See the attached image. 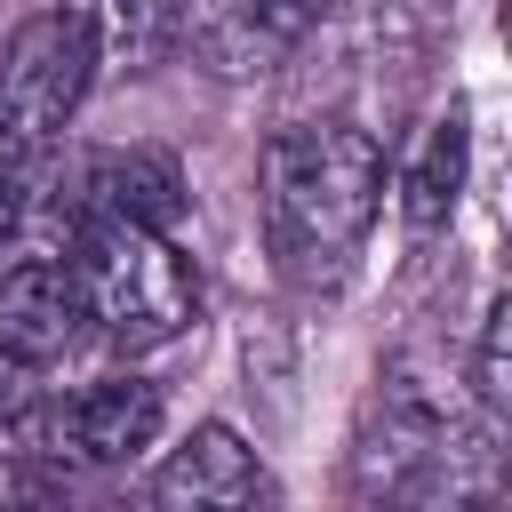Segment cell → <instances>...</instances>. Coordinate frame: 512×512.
Wrapping results in <instances>:
<instances>
[{"instance_id": "obj_1", "label": "cell", "mask_w": 512, "mask_h": 512, "mask_svg": "<svg viewBox=\"0 0 512 512\" xmlns=\"http://www.w3.org/2000/svg\"><path fill=\"white\" fill-rule=\"evenodd\" d=\"M256 200H264V248L280 280L320 296L352 272V256L384 216V144L344 112L288 120L264 136Z\"/></svg>"}, {"instance_id": "obj_2", "label": "cell", "mask_w": 512, "mask_h": 512, "mask_svg": "<svg viewBox=\"0 0 512 512\" xmlns=\"http://www.w3.org/2000/svg\"><path fill=\"white\" fill-rule=\"evenodd\" d=\"M64 264H72L88 328L120 352H152V344L184 336L192 312H200V280H192V264L176 256V240L160 224L80 216V240H72Z\"/></svg>"}, {"instance_id": "obj_3", "label": "cell", "mask_w": 512, "mask_h": 512, "mask_svg": "<svg viewBox=\"0 0 512 512\" xmlns=\"http://www.w3.org/2000/svg\"><path fill=\"white\" fill-rule=\"evenodd\" d=\"M480 440L456 424V408H440L408 368H392L360 416V448H352V480L368 496H448L456 464Z\"/></svg>"}, {"instance_id": "obj_4", "label": "cell", "mask_w": 512, "mask_h": 512, "mask_svg": "<svg viewBox=\"0 0 512 512\" xmlns=\"http://www.w3.org/2000/svg\"><path fill=\"white\" fill-rule=\"evenodd\" d=\"M96 32L80 24V8H48L24 16L0 48V128L24 152H48L64 136V120L80 112L88 80H96Z\"/></svg>"}, {"instance_id": "obj_5", "label": "cell", "mask_w": 512, "mask_h": 512, "mask_svg": "<svg viewBox=\"0 0 512 512\" xmlns=\"http://www.w3.org/2000/svg\"><path fill=\"white\" fill-rule=\"evenodd\" d=\"M160 416H168L160 384L96 376L72 400H40L24 440H16V456H40V464H128V456H144L160 440Z\"/></svg>"}, {"instance_id": "obj_6", "label": "cell", "mask_w": 512, "mask_h": 512, "mask_svg": "<svg viewBox=\"0 0 512 512\" xmlns=\"http://www.w3.org/2000/svg\"><path fill=\"white\" fill-rule=\"evenodd\" d=\"M312 32V0H184L176 48H192L216 80H264Z\"/></svg>"}, {"instance_id": "obj_7", "label": "cell", "mask_w": 512, "mask_h": 512, "mask_svg": "<svg viewBox=\"0 0 512 512\" xmlns=\"http://www.w3.org/2000/svg\"><path fill=\"white\" fill-rule=\"evenodd\" d=\"M272 480L256 464V448L232 432V424H192L184 448H168V464L152 472V504H192V512H240V504H264Z\"/></svg>"}, {"instance_id": "obj_8", "label": "cell", "mask_w": 512, "mask_h": 512, "mask_svg": "<svg viewBox=\"0 0 512 512\" xmlns=\"http://www.w3.org/2000/svg\"><path fill=\"white\" fill-rule=\"evenodd\" d=\"M80 288H72V264L64 256H16L0 272V344L32 368L64 360L80 344Z\"/></svg>"}, {"instance_id": "obj_9", "label": "cell", "mask_w": 512, "mask_h": 512, "mask_svg": "<svg viewBox=\"0 0 512 512\" xmlns=\"http://www.w3.org/2000/svg\"><path fill=\"white\" fill-rule=\"evenodd\" d=\"M176 208H184V176L160 152H104L80 176V216H128V224H160L168 232Z\"/></svg>"}, {"instance_id": "obj_10", "label": "cell", "mask_w": 512, "mask_h": 512, "mask_svg": "<svg viewBox=\"0 0 512 512\" xmlns=\"http://www.w3.org/2000/svg\"><path fill=\"white\" fill-rule=\"evenodd\" d=\"M464 120L456 112H440L424 136H416V152H408V168H400V224L416 232V240H432L448 216H456V192H464Z\"/></svg>"}, {"instance_id": "obj_11", "label": "cell", "mask_w": 512, "mask_h": 512, "mask_svg": "<svg viewBox=\"0 0 512 512\" xmlns=\"http://www.w3.org/2000/svg\"><path fill=\"white\" fill-rule=\"evenodd\" d=\"M72 8L96 32V56L104 64H128V72L160 64L176 48V24H184V0H72Z\"/></svg>"}, {"instance_id": "obj_12", "label": "cell", "mask_w": 512, "mask_h": 512, "mask_svg": "<svg viewBox=\"0 0 512 512\" xmlns=\"http://www.w3.org/2000/svg\"><path fill=\"white\" fill-rule=\"evenodd\" d=\"M472 400H480V416H488V424H504V416H512V304H504V296H496V304H488V320H480Z\"/></svg>"}, {"instance_id": "obj_13", "label": "cell", "mask_w": 512, "mask_h": 512, "mask_svg": "<svg viewBox=\"0 0 512 512\" xmlns=\"http://www.w3.org/2000/svg\"><path fill=\"white\" fill-rule=\"evenodd\" d=\"M32 408H40V368L0 344V448H8V456H16V440H24V424H32Z\"/></svg>"}, {"instance_id": "obj_14", "label": "cell", "mask_w": 512, "mask_h": 512, "mask_svg": "<svg viewBox=\"0 0 512 512\" xmlns=\"http://www.w3.org/2000/svg\"><path fill=\"white\" fill-rule=\"evenodd\" d=\"M16 216H24V144L0 128V240L16 232Z\"/></svg>"}, {"instance_id": "obj_15", "label": "cell", "mask_w": 512, "mask_h": 512, "mask_svg": "<svg viewBox=\"0 0 512 512\" xmlns=\"http://www.w3.org/2000/svg\"><path fill=\"white\" fill-rule=\"evenodd\" d=\"M8 496H64V472H24V464H0V504Z\"/></svg>"}]
</instances>
